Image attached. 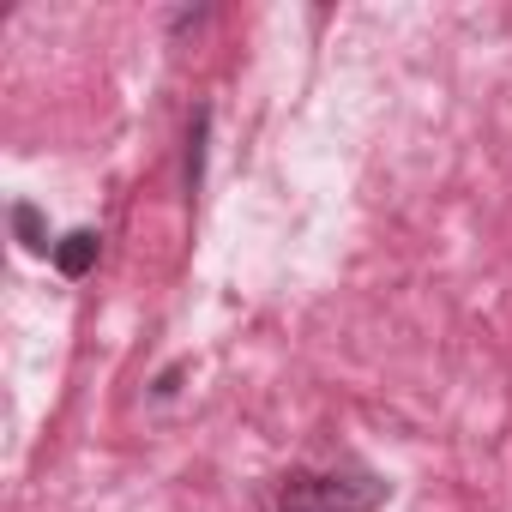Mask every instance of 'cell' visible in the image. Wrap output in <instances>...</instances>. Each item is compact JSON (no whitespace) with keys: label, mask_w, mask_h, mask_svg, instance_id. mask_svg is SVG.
I'll use <instances>...</instances> for the list:
<instances>
[{"label":"cell","mask_w":512,"mask_h":512,"mask_svg":"<svg viewBox=\"0 0 512 512\" xmlns=\"http://www.w3.org/2000/svg\"><path fill=\"white\" fill-rule=\"evenodd\" d=\"M374 506H386V482L368 470H302L278 494V512H374Z\"/></svg>","instance_id":"cell-1"},{"label":"cell","mask_w":512,"mask_h":512,"mask_svg":"<svg viewBox=\"0 0 512 512\" xmlns=\"http://www.w3.org/2000/svg\"><path fill=\"white\" fill-rule=\"evenodd\" d=\"M13 223H19V235H25V247H31V253H55V241H49V229H43L37 205H13Z\"/></svg>","instance_id":"cell-3"},{"label":"cell","mask_w":512,"mask_h":512,"mask_svg":"<svg viewBox=\"0 0 512 512\" xmlns=\"http://www.w3.org/2000/svg\"><path fill=\"white\" fill-rule=\"evenodd\" d=\"M91 260H97V229H73L67 241H55V266H61L67 278H85Z\"/></svg>","instance_id":"cell-2"}]
</instances>
